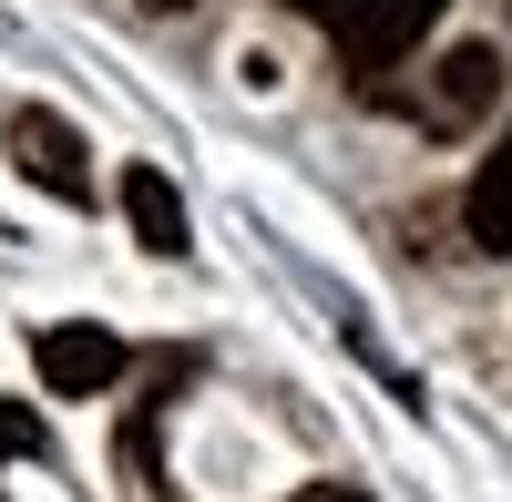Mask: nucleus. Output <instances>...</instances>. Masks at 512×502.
I'll return each instance as SVG.
<instances>
[{"label": "nucleus", "mask_w": 512, "mask_h": 502, "mask_svg": "<svg viewBox=\"0 0 512 502\" xmlns=\"http://www.w3.org/2000/svg\"><path fill=\"white\" fill-rule=\"evenodd\" d=\"M31 359H41V390H52V400H93V390H113V380H123V339H113V328H93V318L41 328Z\"/></svg>", "instance_id": "7ed1b4c3"}, {"label": "nucleus", "mask_w": 512, "mask_h": 502, "mask_svg": "<svg viewBox=\"0 0 512 502\" xmlns=\"http://www.w3.org/2000/svg\"><path fill=\"white\" fill-rule=\"evenodd\" d=\"M41 441V421H31V410H11V400H0V462H11V451H31Z\"/></svg>", "instance_id": "0eeeda50"}, {"label": "nucleus", "mask_w": 512, "mask_h": 502, "mask_svg": "<svg viewBox=\"0 0 512 502\" xmlns=\"http://www.w3.org/2000/svg\"><path fill=\"white\" fill-rule=\"evenodd\" d=\"M11 164L41 185V195H62V205H93V144L72 134V123L52 113V103H11Z\"/></svg>", "instance_id": "f03ea898"}, {"label": "nucleus", "mask_w": 512, "mask_h": 502, "mask_svg": "<svg viewBox=\"0 0 512 502\" xmlns=\"http://www.w3.org/2000/svg\"><path fill=\"white\" fill-rule=\"evenodd\" d=\"M461 226H472V246H482V257H512V134L482 154L472 195H461Z\"/></svg>", "instance_id": "423d86ee"}, {"label": "nucleus", "mask_w": 512, "mask_h": 502, "mask_svg": "<svg viewBox=\"0 0 512 502\" xmlns=\"http://www.w3.org/2000/svg\"><path fill=\"white\" fill-rule=\"evenodd\" d=\"M492 93H502V62L482 52V41H461V52L441 62V82L420 93V123H431V134H461V123H472Z\"/></svg>", "instance_id": "39448f33"}, {"label": "nucleus", "mask_w": 512, "mask_h": 502, "mask_svg": "<svg viewBox=\"0 0 512 502\" xmlns=\"http://www.w3.org/2000/svg\"><path fill=\"white\" fill-rule=\"evenodd\" d=\"M287 11H318V21H338V11H349V0H287Z\"/></svg>", "instance_id": "1a4fd4ad"}, {"label": "nucleus", "mask_w": 512, "mask_h": 502, "mask_svg": "<svg viewBox=\"0 0 512 502\" xmlns=\"http://www.w3.org/2000/svg\"><path fill=\"white\" fill-rule=\"evenodd\" d=\"M451 11V0H349L328 31H338V62H349L359 82H379V72H400L410 52H420V31H431Z\"/></svg>", "instance_id": "f257e3e1"}, {"label": "nucleus", "mask_w": 512, "mask_h": 502, "mask_svg": "<svg viewBox=\"0 0 512 502\" xmlns=\"http://www.w3.org/2000/svg\"><path fill=\"white\" fill-rule=\"evenodd\" d=\"M123 226H134L144 257H185V195L164 164H123Z\"/></svg>", "instance_id": "20e7f679"}, {"label": "nucleus", "mask_w": 512, "mask_h": 502, "mask_svg": "<svg viewBox=\"0 0 512 502\" xmlns=\"http://www.w3.org/2000/svg\"><path fill=\"white\" fill-rule=\"evenodd\" d=\"M154 11H175V0H154Z\"/></svg>", "instance_id": "9d476101"}, {"label": "nucleus", "mask_w": 512, "mask_h": 502, "mask_svg": "<svg viewBox=\"0 0 512 502\" xmlns=\"http://www.w3.org/2000/svg\"><path fill=\"white\" fill-rule=\"evenodd\" d=\"M287 502H369V492H338V482H308V492H287Z\"/></svg>", "instance_id": "6e6552de"}]
</instances>
